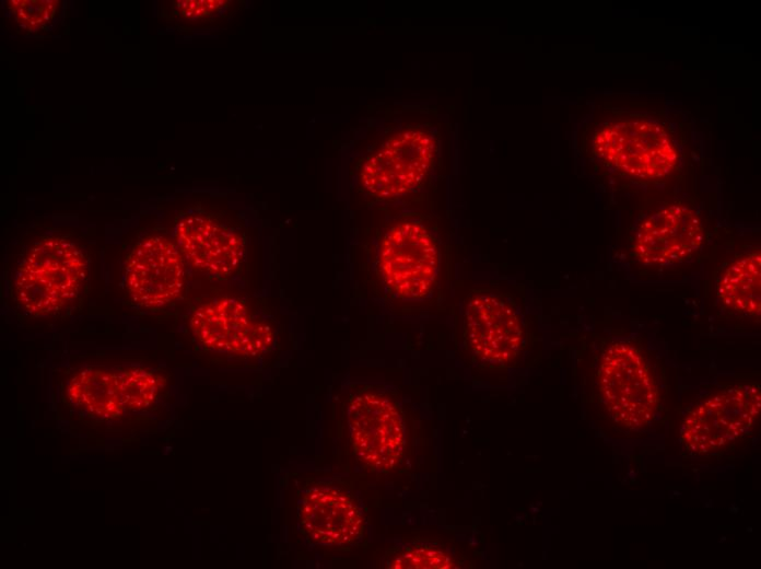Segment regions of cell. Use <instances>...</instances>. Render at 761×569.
Masks as SVG:
<instances>
[{
  "label": "cell",
  "instance_id": "6da1fadb",
  "mask_svg": "<svg viewBox=\"0 0 761 569\" xmlns=\"http://www.w3.org/2000/svg\"><path fill=\"white\" fill-rule=\"evenodd\" d=\"M87 277V259L72 241L45 236L22 259L14 280L19 305L32 315L56 313L74 301Z\"/></svg>",
  "mask_w": 761,
  "mask_h": 569
},
{
  "label": "cell",
  "instance_id": "7a4b0ae2",
  "mask_svg": "<svg viewBox=\"0 0 761 569\" xmlns=\"http://www.w3.org/2000/svg\"><path fill=\"white\" fill-rule=\"evenodd\" d=\"M601 400L610 417L630 430L646 427L658 407V388L641 351L631 344H611L598 369Z\"/></svg>",
  "mask_w": 761,
  "mask_h": 569
},
{
  "label": "cell",
  "instance_id": "3957f363",
  "mask_svg": "<svg viewBox=\"0 0 761 569\" xmlns=\"http://www.w3.org/2000/svg\"><path fill=\"white\" fill-rule=\"evenodd\" d=\"M602 162L630 176L654 179L667 176L678 164V151L667 130L646 119L613 121L593 139Z\"/></svg>",
  "mask_w": 761,
  "mask_h": 569
},
{
  "label": "cell",
  "instance_id": "277c9868",
  "mask_svg": "<svg viewBox=\"0 0 761 569\" xmlns=\"http://www.w3.org/2000/svg\"><path fill=\"white\" fill-rule=\"evenodd\" d=\"M760 387L740 384L712 394L683 421L681 443L692 454L717 452L745 436L760 414Z\"/></svg>",
  "mask_w": 761,
  "mask_h": 569
},
{
  "label": "cell",
  "instance_id": "5b68a950",
  "mask_svg": "<svg viewBox=\"0 0 761 569\" xmlns=\"http://www.w3.org/2000/svg\"><path fill=\"white\" fill-rule=\"evenodd\" d=\"M350 441L356 458L376 472H389L406 446L402 414L385 393L365 390L351 396L348 406Z\"/></svg>",
  "mask_w": 761,
  "mask_h": 569
},
{
  "label": "cell",
  "instance_id": "8992f818",
  "mask_svg": "<svg viewBox=\"0 0 761 569\" xmlns=\"http://www.w3.org/2000/svg\"><path fill=\"white\" fill-rule=\"evenodd\" d=\"M438 262L436 242L419 222L405 220L394 224L380 242L384 280L401 298L425 297L435 283Z\"/></svg>",
  "mask_w": 761,
  "mask_h": 569
},
{
  "label": "cell",
  "instance_id": "52a82bcc",
  "mask_svg": "<svg viewBox=\"0 0 761 569\" xmlns=\"http://www.w3.org/2000/svg\"><path fill=\"white\" fill-rule=\"evenodd\" d=\"M435 140L423 129H409L388 138L367 158L360 174L363 188L378 198L403 195L428 174Z\"/></svg>",
  "mask_w": 761,
  "mask_h": 569
},
{
  "label": "cell",
  "instance_id": "ba28073f",
  "mask_svg": "<svg viewBox=\"0 0 761 569\" xmlns=\"http://www.w3.org/2000/svg\"><path fill=\"white\" fill-rule=\"evenodd\" d=\"M196 338L208 349L255 357L267 352L274 340L272 327L255 316L236 298L212 299L196 307L190 317Z\"/></svg>",
  "mask_w": 761,
  "mask_h": 569
},
{
  "label": "cell",
  "instance_id": "9c48e42d",
  "mask_svg": "<svg viewBox=\"0 0 761 569\" xmlns=\"http://www.w3.org/2000/svg\"><path fill=\"white\" fill-rule=\"evenodd\" d=\"M125 282L140 306L162 307L177 300L185 284L179 248L163 235L142 237L128 254Z\"/></svg>",
  "mask_w": 761,
  "mask_h": 569
},
{
  "label": "cell",
  "instance_id": "30bf717a",
  "mask_svg": "<svg viewBox=\"0 0 761 569\" xmlns=\"http://www.w3.org/2000/svg\"><path fill=\"white\" fill-rule=\"evenodd\" d=\"M302 534L313 544L346 546L364 533V520L354 496L342 487L318 481L307 486L297 501Z\"/></svg>",
  "mask_w": 761,
  "mask_h": 569
},
{
  "label": "cell",
  "instance_id": "8fae6325",
  "mask_svg": "<svg viewBox=\"0 0 761 569\" xmlns=\"http://www.w3.org/2000/svg\"><path fill=\"white\" fill-rule=\"evenodd\" d=\"M704 241V228L693 209L671 204L649 213L639 225L633 252L645 266H670L690 258Z\"/></svg>",
  "mask_w": 761,
  "mask_h": 569
},
{
  "label": "cell",
  "instance_id": "7c38bea8",
  "mask_svg": "<svg viewBox=\"0 0 761 569\" xmlns=\"http://www.w3.org/2000/svg\"><path fill=\"white\" fill-rule=\"evenodd\" d=\"M465 327L473 355L491 365L512 362L523 346L519 315L501 295L480 293L471 297L465 310Z\"/></svg>",
  "mask_w": 761,
  "mask_h": 569
},
{
  "label": "cell",
  "instance_id": "4fadbf2b",
  "mask_svg": "<svg viewBox=\"0 0 761 569\" xmlns=\"http://www.w3.org/2000/svg\"><path fill=\"white\" fill-rule=\"evenodd\" d=\"M175 237L182 255L196 269L219 278L231 276L244 258L243 237L208 216H186L177 223Z\"/></svg>",
  "mask_w": 761,
  "mask_h": 569
},
{
  "label": "cell",
  "instance_id": "5bb4252c",
  "mask_svg": "<svg viewBox=\"0 0 761 569\" xmlns=\"http://www.w3.org/2000/svg\"><path fill=\"white\" fill-rule=\"evenodd\" d=\"M70 402L79 409L102 419L121 417L122 406L118 374L99 367L78 371L68 382Z\"/></svg>",
  "mask_w": 761,
  "mask_h": 569
},
{
  "label": "cell",
  "instance_id": "9a60e30c",
  "mask_svg": "<svg viewBox=\"0 0 761 569\" xmlns=\"http://www.w3.org/2000/svg\"><path fill=\"white\" fill-rule=\"evenodd\" d=\"M760 276V252L740 256L723 271L719 278L717 283L719 301L739 314L759 318L761 311Z\"/></svg>",
  "mask_w": 761,
  "mask_h": 569
},
{
  "label": "cell",
  "instance_id": "2e32d148",
  "mask_svg": "<svg viewBox=\"0 0 761 569\" xmlns=\"http://www.w3.org/2000/svg\"><path fill=\"white\" fill-rule=\"evenodd\" d=\"M119 394L125 410L150 407L166 385L159 373L139 367L125 368L118 373Z\"/></svg>",
  "mask_w": 761,
  "mask_h": 569
},
{
  "label": "cell",
  "instance_id": "e0dca14e",
  "mask_svg": "<svg viewBox=\"0 0 761 569\" xmlns=\"http://www.w3.org/2000/svg\"><path fill=\"white\" fill-rule=\"evenodd\" d=\"M461 565L445 549L430 544L401 547L386 561V567L393 569H455Z\"/></svg>",
  "mask_w": 761,
  "mask_h": 569
},
{
  "label": "cell",
  "instance_id": "ac0fdd59",
  "mask_svg": "<svg viewBox=\"0 0 761 569\" xmlns=\"http://www.w3.org/2000/svg\"><path fill=\"white\" fill-rule=\"evenodd\" d=\"M7 3L20 27L28 32L48 26L60 5L57 0H10Z\"/></svg>",
  "mask_w": 761,
  "mask_h": 569
},
{
  "label": "cell",
  "instance_id": "d6986e66",
  "mask_svg": "<svg viewBox=\"0 0 761 569\" xmlns=\"http://www.w3.org/2000/svg\"><path fill=\"white\" fill-rule=\"evenodd\" d=\"M176 12L187 19H202L214 15L227 7L225 0H180L175 1Z\"/></svg>",
  "mask_w": 761,
  "mask_h": 569
}]
</instances>
